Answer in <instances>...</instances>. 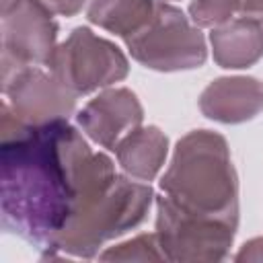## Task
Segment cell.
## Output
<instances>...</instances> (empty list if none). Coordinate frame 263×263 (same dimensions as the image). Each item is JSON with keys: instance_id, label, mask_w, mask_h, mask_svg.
Wrapping results in <instances>:
<instances>
[{"instance_id": "cell-1", "label": "cell", "mask_w": 263, "mask_h": 263, "mask_svg": "<svg viewBox=\"0 0 263 263\" xmlns=\"http://www.w3.org/2000/svg\"><path fill=\"white\" fill-rule=\"evenodd\" d=\"M95 154L68 119L27 125L2 103V228L35 247L41 257H49L76 212Z\"/></svg>"}, {"instance_id": "cell-2", "label": "cell", "mask_w": 263, "mask_h": 263, "mask_svg": "<svg viewBox=\"0 0 263 263\" xmlns=\"http://www.w3.org/2000/svg\"><path fill=\"white\" fill-rule=\"evenodd\" d=\"M154 201L150 183L119 175L105 152L95 154V162L80 191V199L70 224L55 238L49 259L78 257L92 259L105 242L119 238L140 226Z\"/></svg>"}, {"instance_id": "cell-3", "label": "cell", "mask_w": 263, "mask_h": 263, "mask_svg": "<svg viewBox=\"0 0 263 263\" xmlns=\"http://www.w3.org/2000/svg\"><path fill=\"white\" fill-rule=\"evenodd\" d=\"M160 191L179 208L238 220V175L228 142L212 129H193L173 148Z\"/></svg>"}, {"instance_id": "cell-4", "label": "cell", "mask_w": 263, "mask_h": 263, "mask_svg": "<svg viewBox=\"0 0 263 263\" xmlns=\"http://www.w3.org/2000/svg\"><path fill=\"white\" fill-rule=\"evenodd\" d=\"M125 47L138 64L156 72L195 70L208 60L201 29L166 0H156L150 23L125 39Z\"/></svg>"}, {"instance_id": "cell-5", "label": "cell", "mask_w": 263, "mask_h": 263, "mask_svg": "<svg viewBox=\"0 0 263 263\" xmlns=\"http://www.w3.org/2000/svg\"><path fill=\"white\" fill-rule=\"evenodd\" d=\"M238 220L193 214L166 195L156 197L154 234L166 261H222L234 242Z\"/></svg>"}, {"instance_id": "cell-6", "label": "cell", "mask_w": 263, "mask_h": 263, "mask_svg": "<svg viewBox=\"0 0 263 263\" xmlns=\"http://www.w3.org/2000/svg\"><path fill=\"white\" fill-rule=\"evenodd\" d=\"M47 70L76 97L121 82L129 74L125 53L88 27H76L58 43Z\"/></svg>"}, {"instance_id": "cell-7", "label": "cell", "mask_w": 263, "mask_h": 263, "mask_svg": "<svg viewBox=\"0 0 263 263\" xmlns=\"http://www.w3.org/2000/svg\"><path fill=\"white\" fill-rule=\"evenodd\" d=\"M2 95L14 117L27 125L68 119L76 111V95L41 66H16L0 62Z\"/></svg>"}, {"instance_id": "cell-8", "label": "cell", "mask_w": 263, "mask_h": 263, "mask_svg": "<svg viewBox=\"0 0 263 263\" xmlns=\"http://www.w3.org/2000/svg\"><path fill=\"white\" fill-rule=\"evenodd\" d=\"M0 16V62L16 66H47L58 47L60 31L53 14L35 0H21Z\"/></svg>"}, {"instance_id": "cell-9", "label": "cell", "mask_w": 263, "mask_h": 263, "mask_svg": "<svg viewBox=\"0 0 263 263\" xmlns=\"http://www.w3.org/2000/svg\"><path fill=\"white\" fill-rule=\"evenodd\" d=\"M142 119L144 107L138 95L125 86L101 90L76 113L78 127L107 150H115L123 136L142 125Z\"/></svg>"}, {"instance_id": "cell-10", "label": "cell", "mask_w": 263, "mask_h": 263, "mask_svg": "<svg viewBox=\"0 0 263 263\" xmlns=\"http://www.w3.org/2000/svg\"><path fill=\"white\" fill-rule=\"evenodd\" d=\"M199 111L218 123L236 125L263 111V80L255 76H222L199 95Z\"/></svg>"}, {"instance_id": "cell-11", "label": "cell", "mask_w": 263, "mask_h": 263, "mask_svg": "<svg viewBox=\"0 0 263 263\" xmlns=\"http://www.w3.org/2000/svg\"><path fill=\"white\" fill-rule=\"evenodd\" d=\"M214 62L226 70H242L263 58V23L236 16L210 33Z\"/></svg>"}, {"instance_id": "cell-12", "label": "cell", "mask_w": 263, "mask_h": 263, "mask_svg": "<svg viewBox=\"0 0 263 263\" xmlns=\"http://www.w3.org/2000/svg\"><path fill=\"white\" fill-rule=\"evenodd\" d=\"M113 152L127 177L150 183L166 162L168 138L156 125H140L123 136Z\"/></svg>"}, {"instance_id": "cell-13", "label": "cell", "mask_w": 263, "mask_h": 263, "mask_svg": "<svg viewBox=\"0 0 263 263\" xmlns=\"http://www.w3.org/2000/svg\"><path fill=\"white\" fill-rule=\"evenodd\" d=\"M154 8L156 0H90L86 18L125 41L150 23Z\"/></svg>"}, {"instance_id": "cell-14", "label": "cell", "mask_w": 263, "mask_h": 263, "mask_svg": "<svg viewBox=\"0 0 263 263\" xmlns=\"http://www.w3.org/2000/svg\"><path fill=\"white\" fill-rule=\"evenodd\" d=\"M101 261H166L156 234H138L125 242L107 247L97 255Z\"/></svg>"}, {"instance_id": "cell-15", "label": "cell", "mask_w": 263, "mask_h": 263, "mask_svg": "<svg viewBox=\"0 0 263 263\" xmlns=\"http://www.w3.org/2000/svg\"><path fill=\"white\" fill-rule=\"evenodd\" d=\"M240 0H191L189 2V18L199 29L220 27L238 14Z\"/></svg>"}, {"instance_id": "cell-16", "label": "cell", "mask_w": 263, "mask_h": 263, "mask_svg": "<svg viewBox=\"0 0 263 263\" xmlns=\"http://www.w3.org/2000/svg\"><path fill=\"white\" fill-rule=\"evenodd\" d=\"M35 2H39L51 14H58V16H74V14H78L84 8V4L88 0H35Z\"/></svg>"}, {"instance_id": "cell-17", "label": "cell", "mask_w": 263, "mask_h": 263, "mask_svg": "<svg viewBox=\"0 0 263 263\" xmlns=\"http://www.w3.org/2000/svg\"><path fill=\"white\" fill-rule=\"evenodd\" d=\"M238 16L263 23V0H240Z\"/></svg>"}, {"instance_id": "cell-18", "label": "cell", "mask_w": 263, "mask_h": 263, "mask_svg": "<svg viewBox=\"0 0 263 263\" xmlns=\"http://www.w3.org/2000/svg\"><path fill=\"white\" fill-rule=\"evenodd\" d=\"M18 2H21V0H2V2H0V14H2V12H8V10L14 8Z\"/></svg>"}]
</instances>
